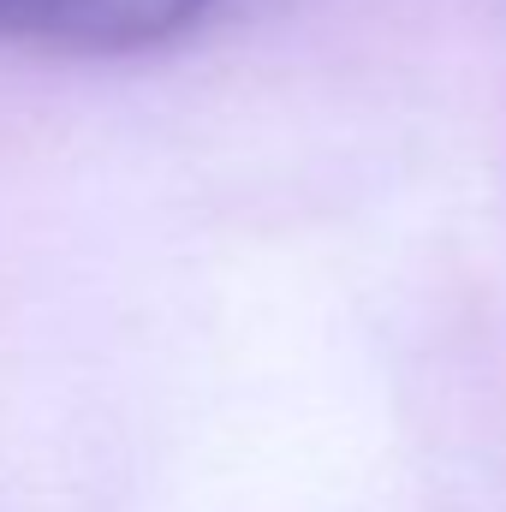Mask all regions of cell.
Masks as SVG:
<instances>
[{"instance_id": "obj_1", "label": "cell", "mask_w": 506, "mask_h": 512, "mask_svg": "<svg viewBox=\"0 0 506 512\" xmlns=\"http://www.w3.org/2000/svg\"><path fill=\"white\" fill-rule=\"evenodd\" d=\"M215 0H0V42L66 48V54H131L185 36Z\"/></svg>"}]
</instances>
